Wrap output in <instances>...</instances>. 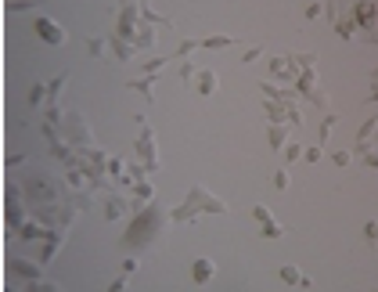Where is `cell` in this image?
Masks as SVG:
<instances>
[{
    "label": "cell",
    "instance_id": "15",
    "mask_svg": "<svg viewBox=\"0 0 378 292\" xmlns=\"http://www.w3.org/2000/svg\"><path fill=\"white\" fill-rule=\"evenodd\" d=\"M29 101L36 105V101H43V83H33V90H29Z\"/></svg>",
    "mask_w": 378,
    "mask_h": 292
},
{
    "label": "cell",
    "instance_id": "8",
    "mask_svg": "<svg viewBox=\"0 0 378 292\" xmlns=\"http://www.w3.org/2000/svg\"><path fill=\"white\" fill-rule=\"evenodd\" d=\"M281 281H288V285H302V289H310V278H302L296 267H281Z\"/></svg>",
    "mask_w": 378,
    "mask_h": 292
},
{
    "label": "cell",
    "instance_id": "13",
    "mask_svg": "<svg viewBox=\"0 0 378 292\" xmlns=\"http://www.w3.org/2000/svg\"><path fill=\"white\" fill-rule=\"evenodd\" d=\"M22 234H25V238H40L43 227H40V224H25V227H22Z\"/></svg>",
    "mask_w": 378,
    "mask_h": 292
},
{
    "label": "cell",
    "instance_id": "7",
    "mask_svg": "<svg viewBox=\"0 0 378 292\" xmlns=\"http://www.w3.org/2000/svg\"><path fill=\"white\" fill-rule=\"evenodd\" d=\"M195 90H198V94H213V90H216V72H209V69L198 72V87Z\"/></svg>",
    "mask_w": 378,
    "mask_h": 292
},
{
    "label": "cell",
    "instance_id": "20",
    "mask_svg": "<svg viewBox=\"0 0 378 292\" xmlns=\"http://www.w3.org/2000/svg\"><path fill=\"white\" fill-rule=\"evenodd\" d=\"M335 166H349V152H335Z\"/></svg>",
    "mask_w": 378,
    "mask_h": 292
},
{
    "label": "cell",
    "instance_id": "18",
    "mask_svg": "<svg viewBox=\"0 0 378 292\" xmlns=\"http://www.w3.org/2000/svg\"><path fill=\"white\" fill-rule=\"evenodd\" d=\"M87 47H90V54H101L105 51V40H87Z\"/></svg>",
    "mask_w": 378,
    "mask_h": 292
},
{
    "label": "cell",
    "instance_id": "2",
    "mask_svg": "<svg viewBox=\"0 0 378 292\" xmlns=\"http://www.w3.org/2000/svg\"><path fill=\"white\" fill-rule=\"evenodd\" d=\"M159 220H162V213H159V209H151L148 216H141V220L133 224V234H126V242H144V238H151V234L159 231Z\"/></svg>",
    "mask_w": 378,
    "mask_h": 292
},
{
    "label": "cell",
    "instance_id": "14",
    "mask_svg": "<svg viewBox=\"0 0 378 292\" xmlns=\"http://www.w3.org/2000/svg\"><path fill=\"white\" fill-rule=\"evenodd\" d=\"M33 4H36V0H33ZM29 0H11V4H7V11H29Z\"/></svg>",
    "mask_w": 378,
    "mask_h": 292
},
{
    "label": "cell",
    "instance_id": "5",
    "mask_svg": "<svg viewBox=\"0 0 378 292\" xmlns=\"http://www.w3.org/2000/svg\"><path fill=\"white\" fill-rule=\"evenodd\" d=\"M213 260H195V267H191V281H195V285H206L209 278H213Z\"/></svg>",
    "mask_w": 378,
    "mask_h": 292
},
{
    "label": "cell",
    "instance_id": "10",
    "mask_svg": "<svg viewBox=\"0 0 378 292\" xmlns=\"http://www.w3.org/2000/svg\"><path fill=\"white\" fill-rule=\"evenodd\" d=\"M364 238L371 242V245H378V220H367L364 224Z\"/></svg>",
    "mask_w": 378,
    "mask_h": 292
},
{
    "label": "cell",
    "instance_id": "3",
    "mask_svg": "<svg viewBox=\"0 0 378 292\" xmlns=\"http://www.w3.org/2000/svg\"><path fill=\"white\" fill-rule=\"evenodd\" d=\"M36 33H40L47 43H65V40H69L65 29H58V25H54L51 18H36Z\"/></svg>",
    "mask_w": 378,
    "mask_h": 292
},
{
    "label": "cell",
    "instance_id": "21",
    "mask_svg": "<svg viewBox=\"0 0 378 292\" xmlns=\"http://www.w3.org/2000/svg\"><path fill=\"white\" fill-rule=\"evenodd\" d=\"M302 155H306V162H317V159H321V148H306Z\"/></svg>",
    "mask_w": 378,
    "mask_h": 292
},
{
    "label": "cell",
    "instance_id": "1",
    "mask_svg": "<svg viewBox=\"0 0 378 292\" xmlns=\"http://www.w3.org/2000/svg\"><path fill=\"white\" fill-rule=\"evenodd\" d=\"M195 209H209V213H227V206L224 202H216L209 191H202V188H191V206H184V209H177V220H188Z\"/></svg>",
    "mask_w": 378,
    "mask_h": 292
},
{
    "label": "cell",
    "instance_id": "23",
    "mask_svg": "<svg viewBox=\"0 0 378 292\" xmlns=\"http://www.w3.org/2000/svg\"><path fill=\"white\" fill-rule=\"evenodd\" d=\"M371 79H375V90H371V97H378V69L371 72Z\"/></svg>",
    "mask_w": 378,
    "mask_h": 292
},
{
    "label": "cell",
    "instance_id": "12",
    "mask_svg": "<svg viewBox=\"0 0 378 292\" xmlns=\"http://www.w3.org/2000/svg\"><path fill=\"white\" fill-rule=\"evenodd\" d=\"M270 144H274V148H281V144H284V130H281V126H270Z\"/></svg>",
    "mask_w": 378,
    "mask_h": 292
},
{
    "label": "cell",
    "instance_id": "11",
    "mask_svg": "<svg viewBox=\"0 0 378 292\" xmlns=\"http://www.w3.org/2000/svg\"><path fill=\"white\" fill-rule=\"evenodd\" d=\"M123 213H126V206H123V202H112V206L105 209V216H108V220H115V216H123Z\"/></svg>",
    "mask_w": 378,
    "mask_h": 292
},
{
    "label": "cell",
    "instance_id": "16",
    "mask_svg": "<svg viewBox=\"0 0 378 292\" xmlns=\"http://www.w3.org/2000/svg\"><path fill=\"white\" fill-rule=\"evenodd\" d=\"M284 155H288V162H296L299 155H302V148H299V144H288V148H284Z\"/></svg>",
    "mask_w": 378,
    "mask_h": 292
},
{
    "label": "cell",
    "instance_id": "19",
    "mask_svg": "<svg viewBox=\"0 0 378 292\" xmlns=\"http://www.w3.org/2000/svg\"><path fill=\"white\" fill-rule=\"evenodd\" d=\"M195 47H202V40H184V47H180V54H191Z\"/></svg>",
    "mask_w": 378,
    "mask_h": 292
},
{
    "label": "cell",
    "instance_id": "17",
    "mask_svg": "<svg viewBox=\"0 0 378 292\" xmlns=\"http://www.w3.org/2000/svg\"><path fill=\"white\" fill-rule=\"evenodd\" d=\"M274 188H288V173H281V170L274 173Z\"/></svg>",
    "mask_w": 378,
    "mask_h": 292
},
{
    "label": "cell",
    "instance_id": "22",
    "mask_svg": "<svg viewBox=\"0 0 378 292\" xmlns=\"http://www.w3.org/2000/svg\"><path fill=\"white\" fill-rule=\"evenodd\" d=\"M364 162H367V166H378V155H375V152H367V159H364Z\"/></svg>",
    "mask_w": 378,
    "mask_h": 292
},
{
    "label": "cell",
    "instance_id": "6",
    "mask_svg": "<svg viewBox=\"0 0 378 292\" xmlns=\"http://www.w3.org/2000/svg\"><path fill=\"white\" fill-rule=\"evenodd\" d=\"M137 152H141L144 159L151 162V166H159V155H155V137H151V130H148V134H141V141H137Z\"/></svg>",
    "mask_w": 378,
    "mask_h": 292
},
{
    "label": "cell",
    "instance_id": "4",
    "mask_svg": "<svg viewBox=\"0 0 378 292\" xmlns=\"http://www.w3.org/2000/svg\"><path fill=\"white\" fill-rule=\"evenodd\" d=\"M252 216L263 224V234H266V238H281V224H274V216H270V209H266V206H256Z\"/></svg>",
    "mask_w": 378,
    "mask_h": 292
},
{
    "label": "cell",
    "instance_id": "9",
    "mask_svg": "<svg viewBox=\"0 0 378 292\" xmlns=\"http://www.w3.org/2000/svg\"><path fill=\"white\" fill-rule=\"evenodd\" d=\"M230 43H234V40H230V36H209V40H202V47H230Z\"/></svg>",
    "mask_w": 378,
    "mask_h": 292
}]
</instances>
